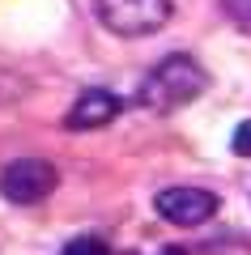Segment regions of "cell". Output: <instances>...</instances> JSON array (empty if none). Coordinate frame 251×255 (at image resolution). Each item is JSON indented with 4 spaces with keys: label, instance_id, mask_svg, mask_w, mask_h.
<instances>
[{
    "label": "cell",
    "instance_id": "5",
    "mask_svg": "<svg viewBox=\"0 0 251 255\" xmlns=\"http://www.w3.org/2000/svg\"><path fill=\"white\" fill-rule=\"evenodd\" d=\"M124 111V98L119 94H111V90H81L77 94V102L68 107V115H64V128L68 132H98V128H107L111 119Z\"/></svg>",
    "mask_w": 251,
    "mask_h": 255
},
{
    "label": "cell",
    "instance_id": "4",
    "mask_svg": "<svg viewBox=\"0 0 251 255\" xmlns=\"http://www.w3.org/2000/svg\"><path fill=\"white\" fill-rule=\"evenodd\" d=\"M222 209V196L209 187H196V183H179V187H162L153 196V213H158L166 226L175 230H196L205 221L217 217Z\"/></svg>",
    "mask_w": 251,
    "mask_h": 255
},
{
    "label": "cell",
    "instance_id": "1",
    "mask_svg": "<svg viewBox=\"0 0 251 255\" xmlns=\"http://www.w3.org/2000/svg\"><path fill=\"white\" fill-rule=\"evenodd\" d=\"M205 90H209L205 64L196 55H188V51H171L141 77V85H136V107L153 111V115H175V111L192 107Z\"/></svg>",
    "mask_w": 251,
    "mask_h": 255
},
{
    "label": "cell",
    "instance_id": "6",
    "mask_svg": "<svg viewBox=\"0 0 251 255\" xmlns=\"http://www.w3.org/2000/svg\"><path fill=\"white\" fill-rule=\"evenodd\" d=\"M60 255H111V247L102 234H77L60 247Z\"/></svg>",
    "mask_w": 251,
    "mask_h": 255
},
{
    "label": "cell",
    "instance_id": "7",
    "mask_svg": "<svg viewBox=\"0 0 251 255\" xmlns=\"http://www.w3.org/2000/svg\"><path fill=\"white\" fill-rule=\"evenodd\" d=\"M222 13L251 38V0H222Z\"/></svg>",
    "mask_w": 251,
    "mask_h": 255
},
{
    "label": "cell",
    "instance_id": "3",
    "mask_svg": "<svg viewBox=\"0 0 251 255\" xmlns=\"http://www.w3.org/2000/svg\"><path fill=\"white\" fill-rule=\"evenodd\" d=\"M60 187V170L47 157H13L0 170V196L17 209H34Z\"/></svg>",
    "mask_w": 251,
    "mask_h": 255
},
{
    "label": "cell",
    "instance_id": "8",
    "mask_svg": "<svg viewBox=\"0 0 251 255\" xmlns=\"http://www.w3.org/2000/svg\"><path fill=\"white\" fill-rule=\"evenodd\" d=\"M230 149H234L239 157H251V119L234 128V136H230Z\"/></svg>",
    "mask_w": 251,
    "mask_h": 255
},
{
    "label": "cell",
    "instance_id": "2",
    "mask_svg": "<svg viewBox=\"0 0 251 255\" xmlns=\"http://www.w3.org/2000/svg\"><path fill=\"white\" fill-rule=\"evenodd\" d=\"M94 13L119 38H149L166 30L175 4L171 0H94Z\"/></svg>",
    "mask_w": 251,
    "mask_h": 255
}]
</instances>
